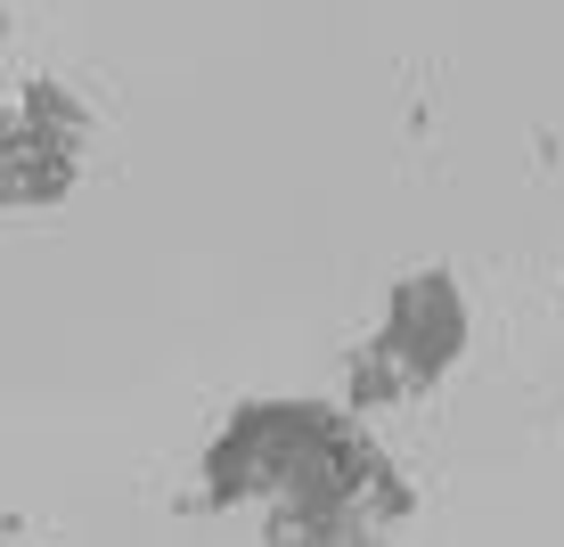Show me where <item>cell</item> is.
<instances>
[{
	"instance_id": "cell-1",
	"label": "cell",
	"mask_w": 564,
	"mask_h": 547,
	"mask_svg": "<svg viewBox=\"0 0 564 547\" xmlns=\"http://www.w3.org/2000/svg\"><path fill=\"white\" fill-rule=\"evenodd\" d=\"M384 474V441L360 425L352 401H238L221 434L197 449V499L205 515L279 499H360ZM377 523V515H368Z\"/></svg>"
},
{
	"instance_id": "cell-2",
	"label": "cell",
	"mask_w": 564,
	"mask_h": 547,
	"mask_svg": "<svg viewBox=\"0 0 564 547\" xmlns=\"http://www.w3.org/2000/svg\"><path fill=\"white\" fill-rule=\"evenodd\" d=\"M466 336H475V310H466L458 270L425 262V270H410V278L384 286V319H377L368 343H384L401 368H410L417 393H434V384L466 360Z\"/></svg>"
},
{
	"instance_id": "cell-3",
	"label": "cell",
	"mask_w": 564,
	"mask_h": 547,
	"mask_svg": "<svg viewBox=\"0 0 564 547\" xmlns=\"http://www.w3.org/2000/svg\"><path fill=\"white\" fill-rule=\"evenodd\" d=\"M0 147H90V99L66 74H25L0 107Z\"/></svg>"
},
{
	"instance_id": "cell-4",
	"label": "cell",
	"mask_w": 564,
	"mask_h": 547,
	"mask_svg": "<svg viewBox=\"0 0 564 547\" xmlns=\"http://www.w3.org/2000/svg\"><path fill=\"white\" fill-rule=\"evenodd\" d=\"M83 188V147H0V197L42 212Z\"/></svg>"
},
{
	"instance_id": "cell-5",
	"label": "cell",
	"mask_w": 564,
	"mask_h": 547,
	"mask_svg": "<svg viewBox=\"0 0 564 547\" xmlns=\"http://www.w3.org/2000/svg\"><path fill=\"white\" fill-rule=\"evenodd\" d=\"M410 393H417L410 368H401L384 343H352V360H344V401H352L360 417H384V408H401Z\"/></svg>"
},
{
	"instance_id": "cell-6",
	"label": "cell",
	"mask_w": 564,
	"mask_h": 547,
	"mask_svg": "<svg viewBox=\"0 0 564 547\" xmlns=\"http://www.w3.org/2000/svg\"><path fill=\"white\" fill-rule=\"evenodd\" d=\"M368 515H377V532H401V523H410V515H417V482H410V474H401V466H393V458H384V474H377V482H368Z\"/></svg>"
}]
</instances>
